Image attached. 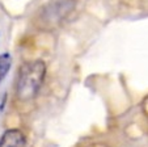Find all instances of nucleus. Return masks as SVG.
Instances as JSON below:
<instances>
[{
  "label": "nucleus",
  "instance_id": "obj_1",
  "mask_svg": "<svg viewBox=\"0 0 148 147\" xmlns=\"http://www.w3.org/2000/svg\"><path fill=\"white\" fill-rule=\"evenodd\" d=\"M46 63L41 59L23 64L16 80V96L21 101H29L38 95L46 76Z\"/></svg>",
  "mask_w": 148,
  "mask_h": 147
},
{
  "label": "nucleus",
  "instance_id": "obj_2",
  "mask_svg": "<svg viewBox=\"0 0 148 147\" xmlns=\"http://www.w3.org/2000/svg\"><path fill=\"white\" fill-rule=\"evenodd\" d=\"M75 4L72 1H56L54 4L47 6L43 9V19L49 24H56V22L62 21V19H64L68 13L73 9Z\"/></svg>",
  "mask_w": 148,
  "mask_h": 147
},
{
  "label": "nucleus",
  "instance_id": "obj_3",
  "mask_svg": "<svg viewBox=\"0 0 148 147\" xmlns=\"http://www.w3.org/2000/svg\"><path fill=\"white\" fill-rule=\"evenodd\" d=\"M0 147H26V137L20 129H8L0 138Z\"/></svg>",
  "mask_w": 148,
  "mask_h": 147
},
{
  "label": "nucleus",
  "instance_id": "obj_4",
  "mask_svg": "<svg viewBox=\"0 0 148 147\" xmlns=\"http://www.w3.org/2000/svg\"><path fill=\"white\" fill-rule=\"evenodd\" d=\"M12 66V57L9 53H3L0 55V83L5 79Z\"/></svg>",
  "mask_w": 148,
  "mask_h": 147
}]
</instances>
